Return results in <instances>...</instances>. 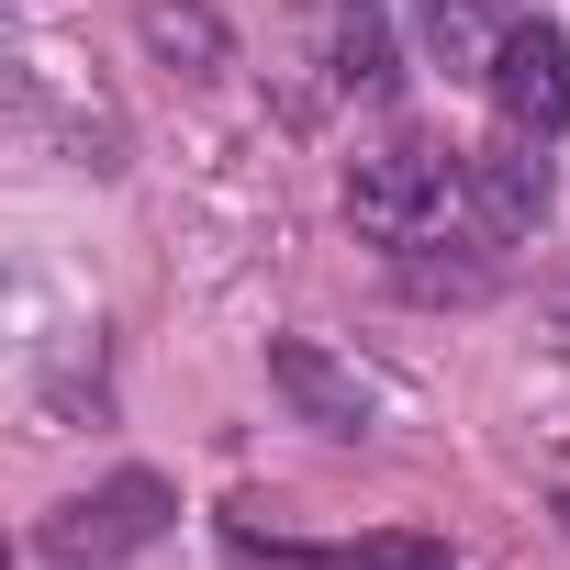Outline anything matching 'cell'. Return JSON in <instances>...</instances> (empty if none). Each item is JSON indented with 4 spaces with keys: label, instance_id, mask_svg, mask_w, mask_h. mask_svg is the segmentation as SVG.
<instances>
[{
    "label": "cell",
    "instance_id": "cell-1",
    "mask_svg": "<svg viewBox=\"0 0 570 570\" xmlns=\"http://www.w3.org/2000/svg\"><path fill=\"white\" fill-rule=\"evenodd\" d=\"M470 213V168H448L436 146H370L347 168V224L370 246H436Z\"/></svg>",
    "mask_w": 570,
    "mask_h": 570
},
{
    "label": "cell",
    "instance_id": "cell-2",
    "mask_svg": "<svg viewBox=\"0 0 570 570\" xmlns=\"http://www.w3.org/2000/svg\"><path fill=\"white\" fill-rule=\"evenodd\" d=\"M168 514H179V492L157 481V470H112V481H90V492H68L57 514H46V559L57 570H112V559H135V548H157L168 537Z\"/></svg>",
    "mask_w": 570,
    "mask_h": 570
},
{
    "label": "cell",
    "instance_id": "cell-3",
    "mask_svg": "<svg viewBox=\"0 0 570 570\" xmlns=\"http://www.w3.org/2000/svg\"><path fill=\"white\" fill-rule=\"evenodd\" d=\"M268 392L292 403L303 425H325V436H370V414H381V381L358 358L314 347V336H268Z\"/></svg>",
    "mask_w": 570,
    "mask_h": 570
},
{
    "label": "cell",
    "instance_id": "cell-4",
    "mask_svg": "<svg viewBox=\"0 0 570 570\" xmlns=\"http://www.w3.org/2000/svg\"><path fill=\"white\" fill-rule=\"evenodd\" d=\"M492 101H503V124L514 135H570V35L559 23H514V46L492 57V79H481Z\"/></svg>",
    "mask_w": 570,
    "mask_h": 570
},
{
    "label": "cell",
    "instance_id": "cell-5",
    "mask_svg": "<svg viewBox=\"0 0 570 570\" xmlns=\"http://www.w3.org/2000/svg\"><path fill=\"white\" fill-rule=\"evenodd\" d=\"M470 213H481V235H525V224L548 213V157H537V135L470 157Z\"/></svg>",
    "mask_w": 570,
    "mask_h": 570
},
{
    "label": "cell",
    "instance_id": "cell-6",
    "mask_svg": "<svg viewBox=\"0 0 570 570\" xmlns=\"http://www.w3.org/2000/svg\"><path fill=\"white\" fill-rule=\"evenodd\" d=\"M425 57L448 68V79H492V57L514 46V12H503V0H425Z\"/></svg>",
    "mask_w": 570,
    "mask_h": 570
},
{
    "label": "cell",
    "instance_id": "cell-7",
    "mask_svg": "<svg viewBox=\"0 0 570 570\" xmlns=\"http://www.w3.org/2000/svg\"><path fill=\"white\" fill-rule=\"evenodd\" d=\"M325 68H336V90L347 101H381L403 68H392V12L381 0H336L325 12Z\"/></svg>",
    "mask_w": 570,
    "mask_h": 570
},
{
    "label": "cell",
    "instance_id": "cell-8",
    "mask_svg": "<svg viewBox=\"0 0 570 570\" xmlns=\"http://www.w3.org/2000/svg\"><path fill=\"white\" fill-rule=\"evenodd\" d=\"M146 46L168 57V68H190V79H213L224 68V23H213V0H146Z\"/></svg>",
    "mask_w": 570,
    "mask_h": 570
},
{
    "label": "cell",
    "instance_id": "cell-9",
    "mask_svg": "<svg viewBox=\"0 0 570 570\" xmlns=\"http://www.w3.org/2000/svg\"><path fill=\"white\" fill-rule=\"evenodd\" d=\"M336 570H448V548L436 537H358Z\"/></svg>",
    "mask_w": 570,
    "mask_h": 570
}]
</instances>
